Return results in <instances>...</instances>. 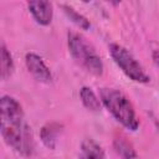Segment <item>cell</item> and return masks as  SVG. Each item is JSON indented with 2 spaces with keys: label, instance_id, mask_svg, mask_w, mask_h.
<instances>
[{
  "label": "cell",
  "instance_id": "obj_3",
  "mask_svg": "<svg viewBox=\"0 0 159 159\" xmlns=\"http://www.w3.org/2000/svg\"><path fill=\"white\" fill-rule=\"evenodd\" d=\"M67 45L71 56L87 72L94 76H101L103 73V62L99 55L82 35L77 32H68Z\"/></svg>",
  "mask_w": 159,
  "mask_h": 159
},
{
  "label": "cell",
  "instance_id": "obj_1",
  "mask_svg": "<svg viewBox=\"0 0 159 159\" xmlns=\"http://www.w3.org/2000/svg\"><path fill=\"white\" fill-rule=\"evenodd\" d=\"M1 137L16 153L31 157L35 152V142L30 125L26 123L21 104L10 96H2L0 102Z\"/></svg>",
  "mask_w": 159,
  "mask_h": 159
},
{
  "label": "cell",
  "instance_id": "obj_10",
  "mask_svg": "<svg viewBox=\"0 0 159 159\" xmlns=\"http://www.w3.org/2000/svg\"><path fill=\"white\" fill-rule=\"evenodd\" d=\"M113 147L116 152L123 158V159H135L137 153L133 148V145L125 140V138H116L113 142Z\"/></svg>",
  "mask_w": 159,
  "mask_h": 159
},
{
  "label": "cell",
  "instance_id": "obj_9",
  "mask_svg": "<svg viewBox=\"0 0 159 159\" xmlns=\"http://www.w3.org/2000/svg\"><path fill=\"white\" fill-rule=\"evenodd\" d=\"M80 97L87 109L92 112H98L101 109V99L97 98L96 93L89 87H82L80 91Z\"/></svg>",
  "mask_w": 159,
  "mask_h": 159
},
{
  "label": "cell",
  "instance_id": "obj_2",
  "mask_svg": "<svg viewBox=\"0 0 159 159\" xmlns=\"http://www.w3.org/2000/svg\"><path fill=\"white\" fill-rule=\"evenodd\" d=\"M99 96L103 106L123 127L129 130L138 129L139 120L134 107L124 93L116 88H101Z\"/></svg>",
  "mask_w": 159,
  "mask_h": 159
},
{
  "label": "cell",
  "instance_id": "obj_4",
  "mask_svg": "<svg viewBox=\"0 0 159 159\" xmlns=\"http://www.w3.org/2000/svg\"><path fill=\"white\" fill-rule=\"evenodd\" d=\"M109 53H111L113 61L117 63V66L132 81L139 82V83H147L150 81L149 76L145 73V71L143 70L140 63L133 57V55L125 47H123L118 43H111Z\"/></svg>",
  "mask_w": 159,
  "mask_h": 159
},
{
  "label": "cell",
  "instance_id": "obj_5",
  "mask_svg": "<svg viewBox=\"0 0 159 159\" xmlns=\"http://www.w3.org/2000/svg\"><path fill=\"white\" fill-rule=\"evenodd\" d=\"M25 63L27 67V71L32 75V77L41 82V83H50L52 81V75L48 70V67L45 65L43 60L36 55V53H26L25 56Z\"/></svg>",
  "mask_w": 159,
  "mask_h": 159
},
{
  "label": "cell",
  "instance_id": "obj_11",
  "mask_svg": "<svg viewBox=\"0 0 159 159\" xmlns=\"http://www.w3.org/2000/svg\"><path fill=\"white\" fill-rule=\"evenodd\" d=\"M61 7L63 9V11H65V14L68 16V19H70L72 22H75L77 26H80V27L83 29V30H88V29L91 27L89 21H88L83 15H81L80 12H77L73 7H71V6H68V5H65V4H61Z\"/></svg>",
  "mask_w": 159,
  "mask_h": 159
},
{
  "label": "cell",
  "instance_id": "obj_12",
  "mask_svg": "<svg viewBox=\"0 0 159 159\" xmlns=\"http://www.w3.org/2000/svg\"><path fill=\"white\" fill-rule=\"evenodd\" d=\"M14 71V61L11 53L5 45H1V78L7 80Z\"/></svg>",
  "mask_w": 159,
  "mask_h": 159
},
{
  "label": "cell",
  "instance_id": "obj_7",
  "mask_svg": "<svg viewBox=\"0 0 159 159\" xmlns=\"http://www.w3.org/2000/svg\"><path fill=\"white\" fill-rule=\"evenodd\" d=\"M61 132H62V125L57 122H51V123L45 124L40 132L42 143L47 148L53 149L56 147V143L58 140V135L61 134Z\"/></svg>",
  "mask_w": 159,
  "mask_h": 159
},
{
  "label": "cell",
  "instance_id": "obj_8",
  "mask_svg": "<svg viewBox=\"0 0 159 159\" xmlns=\"http://www.w3.org/2000/svg\"><path fill=\"white\" fill-rule=\"evenodd\" d=\"M80 159H107L102 147L93 139L86 138L81 144Z\"/></svg>",
  "mask_w": 159,
  "mask_h": 159
},
{
  "label": "cell",
  "instance_id": "obj_6",
  "mask_svg": "<svg viewBox=\"0 0 159 159\" xmlns=\"http://www.w3.org/2000/svg\"><path fill=\"white\" fill-rule=\"evenodd\" d=\"M27 7L37 24L43 26H47L51 24L53 10H52V4L50 1H43V0L30 1L27 2Z\"/></svg>",
  "mask_w": 159,
  "mask_h": 159
}]
</instances>
